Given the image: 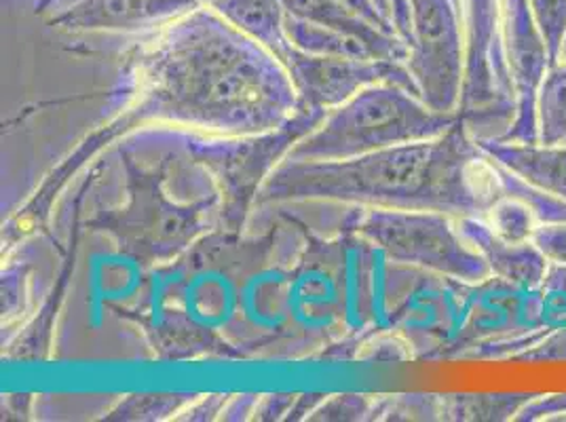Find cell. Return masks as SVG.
Returning <instances> with one entry per match:
<instances>
[{
	"mask_svg": "<svg viewBox=\"0 0 566 422\" xmlns=\"http://www.w3.org/2000/svg\"><path fill=\"white\" fill-rule=\"evenodd\" d=\"M503 48L514 94V118L496 140L539 141L537 95L552 64L528 0H503Z\"/></svg>",
	"mask_w": 566,
	"mask_h": 422,
	"instance_id": "1",
	"label": "cell"
},
{
	"mask_svg": "<svg viewBox=\"0 0 566 422\" xmlns=\"http://www.w3.org/2000/svg\"><path fill=\"white\" fill-rule=\"evenodd\" d=\"M459 233L484 259L491 275L499 282L526 292L542 287L549 262L533 241H505L496 235L484 218H461Z\"/></svg>",
	"mask_w": 566,
	"mask_h": 422,
	"instance_id": "2",
	"label": "cell"
},
{
	"mask_svg": "<svg viewBox=\"0 0 566 422\" xmlns=\"http://www.w3.org/2000/svg\"><path fill=\"white\" fill-rule=\"evenodd\" d=\"M486 157L516 173L526 184L566 201V144L475 138Z\"/></svg>",
	"mask_w": 566,
	"mask_h": 422,
	"instance_id": "3",
	"label": "cell"
},
{
	"mask_svg": "<svg viewBox=\"0 0 566 422\" xmlns=\"http://www.w3.org/2000/svg\"><path fill=\"white\" fill-rule=\"evenodd\" d=\"M203 0H81L64 11L66 24L127 28L164 22L197 9Z\"/></svg>",
	"mask_w": 566,
	"mask_h": 422,
	"instance_id": "4",
	"label": "cell"
},
{
	"mask_svg": "<svg viewBox=\"0 0 566 422\" xmlns=\"http://www.w3.org/2000/svg\"><path fill=\"white\" fill-rule=\"evenodd\" d=\"M537 138L542 144L566 141V64L552 66L537 95Z\"/></svg>",
	"mask_w": 566,
	"mask_h": 422,
	"instance_id": "5",
	"label": "cell"
},
{
	"mask_svg": "<svg viewBox=\"0 0 566 422\" xmlns=\"http://www.w3.org/2000/svg\"><path fill=\"white\" fill-rule=\"evenodd\" d=\"M533 393H491L450 398V414L465 421H516Z\"/></svg>",
	"mask_w": 566,
	"mask_h": 422,
	"instance_id": "6",
	"label": "cell"
},
{
	"mask_svg": "<svg viewBox=\"0 0 566 422\" xmlns=\"http://www.w3.org/2000/svg\"><path fill=\"white\" fill-rule=\"evenodd\" d=\"M484 220L489 222V226L495 231L496 235L514 243L531 241L539 226V220L533 210L520 199L507 197V194L496 199L495 205L489 210Z\"/></svg>",
	"mask_w": 566,
	"mask_h": 422,
	"instance_id": "7",
	"label": "cell"
},
{
	"mask_svg": "<svg viewBox=\"0 0 566 422\" xmlns=\"http://www.w3.org/2000/svg\"><path fill=\"white\" fill-rule=\"evenodd\" d=\"M528 7L545 41L549 64L556 66L566 36V0H528Z\"/></svg>",
	"mask_w": 566,
	"mask_h": 422,
	"instance_id": "8",
	"label": "cell"
},
{
	"mask_svg": "<svg viewBox=\"0 0 566 422\" xmlns=\"http://www.w3.org/2000/svg\"><path fill=\"white\" fill-rule=\"evenodd\" d=\"M531 241L549 264H566V222L539 224Z\"/></svg>",
	"mask_w": 566,
	"mask_h": 422,
	"instance_id": "9",
	"label": "cell"
},
{
	"mask_svg": "<svg viewBox=\"0 0 566 422\" xmlns=\"http://www.w3.org/2000/svg\"><path fill=\"white\" fill-rule=\"evenodd\" d=\"M558 64H566V36L563 41V48H560V55H558Z\"/></svg>",
	"mask_w": 566,
	"mask_h": 422,
	"instance_id": "10",
	"label": "cell"
},
{
	"mask_svg": "<svg viewBox=\"0 0 566 422\" xmlns=\"http://www.w3.org/2000/svg\"><path fill=\"white\" fill-rule=\"evenodd\" d=\"M565 144H566V141H565Z\"/></svg>",
	"mask_w": 566,
	"mask_h": 422,
	"instance_id": "11",
	"label": "cell"
}]
</instances>
